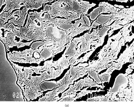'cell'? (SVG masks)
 Returning <instances> with one entry per match:
<instances>
[{"label":"cell","instance_id":"cell-1","mask_svg":"<svg viewBox=\"0 0 134 107\" xmlns=\"http://www.w3.org/2000/svg\"><path fill=\"white\" fill-rule=\"evenodd\" d=\"M17 74V84L28 101H33L43 94L40 84L46 81L55 79L61 75L60 70L54 67L44 71L40 75L33 76L23 69V66H19L9 61Z\"/></svg>","mask_w":134,"mask_h":107},{"label":"cell","instance_id":"cell-2","mask_svg":"<svg viewBox=\"0 0 134 107\" xmlns=\"http://www.w3.org/2000/svg\"><path fill=\"white\" fill-rule=\"evenodd\" d=\"M21 26H16L13 23L1 24L0 39L5 45L8 51L14 47L18 49L26 46H29L34 41L24 42V40L20 33Z\"/></svg>","mask_w":134,"mask_h":107},{"label":"cell","instance_id":"cell-3","mask_svg":"<svg viewBox=\"0 0 134 107\" xmlns=\"http://www.w3.org/2000/svg\"><path fill=\"white\" fill-rule=\"evenodd\" d=\"M129 40L126 38L122 36L120 31L116 34L109 37L107 44L98 53L99 59L104 57L109 60L115 61L122 47L125 45Z\"/></svg>","mask_w":134,"mask_h":107},{"label":"cell","instance_id":"cell-4","mask_svg":"<svg viewBox=\"0 0 134 107\" xmlns=\"http://www.w3.org/2000/svg\"><path fill=\"white\" fill-rule=\"evenodd\" d=\"M43 31L45 32L46 35V39L43 41L44 43L49 46L53 45H57L63 51L66 45L73 38L68 33L47 23Z\"/></svg>","mask_w":134,"mask_h":107},{"label":"cell","instance_id":"cell-5","mask_svg":"<svg viewBox=\"0 0 134 107\" xmlns=\"http://www.w3.org/2000/svg\"><path fill=\"white\" fill-rule=\"evenodd\" d=\"M74 21V20L72 18L65 19L56 18L53 19L51 22L47 23L49 24H53L55 25L59 29L66 32L70 35L80 26V25L87 26L82 15L80 19L75 20L74 23H72V21Z\"/></svg>","mask_w":134,"mask_h":107},{"label":"cell","instance_id":"cell-6","mask_svg":"<svg viewBox=\"0 0 134 107\" xmlns=\"http://www.w3.org/2000/svg\"><path fill=\"white\" fill-rule=\"evenodd\" d=\"M44 13L43 9L41 10L39 12L36 11L29 12L27 22L24 27L28 28V30L25 33H21L22 36H27L29 33L34 31L35 30H43L47 23L43 22L41 18L42 16Z\"/></svg>","mask_w":134,"mask_h":107},{"label":"cell","instance_id":"cell-7","mask_svg":"<svg viewBox=\"0 0 134 107\" xmlns=\"http://www.w3.org/2000/svg\"><path fill=\"white\" fill-rule=\"evenodd\" d=\"M90 87L91 88L93 87H97L102 89H104L105 86L97 84L93 81L92 79L87 76L83 79H81L77 82H75L74 85L71 84L68 90L63 93L61 97L59 98V100L61 99L65 95L70 94L73 93H76L77 92L81 91V90L84 87Z\"/></svg>","mask_w":134,"mask_h":107},{"label":"cell","instance_id":"cell-8","mask_svg":"<svg viewBox=\"0 0 134 107\" xmlns=\"http://www.w3.org/2000/svg\"><path fill=\"white\" fill-rule=\"evenodd\" d=\"M74 13L75 16L80 19L82 15H87L89 9L94 7L96 4L82 1H66Z\"/></svg>","mask_w":134,"mask_h":107},{"label":"cell","instance_id":"cell-9","mask_svg":"<svg viewBox=\"0 0 134 107\" xmlns=\"http://www.w3.org/2000/svg\"><path fill=\"white\" fill-rule=\"evenodd\" d=\"M127 76L125 74L120 73L116 77L113 87H110V92L112 94L111 101H119V98L117 96L118 93H123L124 90L129 85Z\"/></svg>","mask_w":134,"mask_h":107},{"label":"cell","instance_id":"cell-10","mask_svg":"<svg viewBox=\"0 0 134 107\" xmlns=\"http://www.w3.org/2000/svg\"><path fill=\"white\" fill-rule=\"evenodd\" d=\"M134 6L129 8H120L119 11L116 13H111L108 14H100V15L109 17L111 19L104 24L101 26H107L110 25L115 20H122L126 18H131L134 19Z\"/></svg>","mask_w":134,"mask_h":107},{"label":"cell","instance_id":"cell-11","mask_svg":"<svg viewBox=\"0 0 134 107\" xmlns=\"http://www.w3.org/2000/svg\"><path fill=\"white\" fill-rule=\"evenodd\" d=\"M30 9L24 7L21 10H17L11 14L8 23H13L18 26L23 27L28 12Z\"/></svg>","mask_w":134,"mask_h":107},{"label":"cell","instance_id":"cell-12","mask_svg":"<svg viewBox=\"0 0 134 107\" xmlns=\"http://www.w3.org/2000/svg\"><path fill=\"white\" fill-rule=\"evenodd\" d=\"M63 51L58 46L54 45L44 47L40 54V58L38 60V65L50 58H53L55 55Z\"/></svg>","mask_w":134,"mask_h":107},{"label":"cell","instance_id":"cell-13","mask_svg":"<svg viewBox=\"0 0 134 107\" xmlns=\"http://www.w3.org/2000/svg\"><path fill=\"white\" fill-rule=\"evenodd\" d=\"M134 41L130 46L127 44L126 48L122 53L121 54L119 58L115 62L123 66L124 64L128 62L134 63Z\"/></svg>","mask_w":134,"mask_h":107},{"label":"cell","instance_id":"cell-14","mask_svg":"<svg viewBox=\"0 0 134 107\" xmlns=\"http://www.w3.org/2000/svg\"><path fill=\"white\" fill-rule=\"evenodd\" d=\"M134 19L126 18L122 20H115V22L111 25L106 26L110 28L108 34L109 37L110 36L114 33V31L124 27L126 25L129 24Z\"/></svg>","mask_w":134,"mask_h":107},{"label":"cell","instance_id":"cell-15","mask_svg":"<svg viewBox=\"0 0 134 107\" xmlns=\"http://www.w3.org/2000/svg\"><path fill=\"white\" fill-rule=\"evenodd\" d=\"M54 1H25V6L24 7L28 8L29 9L33 10L34 9L37 10L41 8L43 4H44L48 3H51Z\"/></svg>","mask_w":134,"mask_h":107},{"label":"cell","instance_id":"cell-16","mask_svg":"<svg viewBox=\"0 0 134 107\" xmlns=\"http://www.w3.org/2000/svg\"><path fill=\"white\" fill-rule=\"evenodd\" d=\"M98 6L101 8V12L100 15L103 13H116L118 12L120 8H116L114 6L111 5L107 2H100L98 4Z\"/></svg>","mask_w":134,"mask_h":107},{"label":"cell","instance_id":"cell-17","mask_svg":"<svg viewBox=\"0 0 134 107\" xmlns=\"http://www.w3.org/2000/svg\"><path fill=\"white\" fill-rule=\"evenodd\" d=\"M90 88V87H87L86 88H84L82 90H81V92L79 93H77V95L76 97L74 98H68L61 99L59 100V101H74L77 99L81 98L83 96H85L86 94L88 95V94H92L93 92H98L100 91H105V90H102L100 89L98 90L97 88L95 90H87V89Z\"/></svg>","mask_w":134,"mask_h":107},{"label":"cell","instance_id":"cell-18","mask_svg":"<svg viewBox=\"0 0 134 107\" xmlns=\"http://www.w3.org/2000/svg\"><path fill=\"white\" fill-rule=\"evenodd\" d=\"M40 87L44 92L49 90H51L60 86L57 82L55 81H44L40 84Z\"/></svg>","mask_w":134,"mask_h":107},{"label":"cell","instance_id":"cell-19","mask_svg":"<svg viewBox=\"0 0 134 107\" xmlns=\"http://www.w3.org/2000/svg\"><path fill=\"white\" fill-rule=\"evenodd\" d=\"M111 19L110 18L99 15L92 23L90 29H97L99 26L102 25L107 23Z\"/></svg>","mask_w":134,"mask_h":107},{"label":"cell","instance_id":"cell-20","mask_svg":"<svg viewBox=\"0 0 134 107\" xmlns=\"http://www.w3.org/2000/svg\"><path fill=\"white\" fill-rule=\"evenodd\" d=\"M101 12V8L98 7L94 9L90 13L87 14L90 18L91 23L95 20L97 17L100 15V13Z\"/></svg>","mask_w":134,"mask_h":107},{"label":"cell","instance_id":"cell-21","mask_svg":"<svg viewBox=\"0 0 134 107\" xmlns=\"http://www.w3.org/2000/svg\"><path fill=\"white\" fill-rule=\"evenodd\" d=\"M123 93L124 95L126 101H133L134 98L132 95V90L129 87H127L123 90Z\"/></svg>","mask_w":134,"mask_h":107},{"label":"cell","instance_id":"cell-22","mask_svg":"<svg viewBox=\"0 0 134 107\" xmlns=\"http://www.w3.org/2000/svg\"><path fill=\"white\" fill-rule=\"evenodd\" d=\"M94 51L91 50L88 52L86 53L84 56L81 58L80 59H77L73 65L72 66H74L77 65L78 63L80 62L82 63L84 62H87L89 59V57L92 54V53L94 52Z\"/></svg>","mask_w":134,"mask_h":107},{"label":"cell","instance_id":"cell-23","mask_svg":"<svg viewBox=\"0 0 134 107\" xmlns=\"http://www.w3.org/2000/svg\"><path fill=\"white\" fill-rule=\"evenodd\" d=\"M110 29V28L105 26H103L99 28L98 35L100 39H105V37L108 35V31Z\"/></svg>","mask_w":134,"mask_h":107},{"label":"cell","instance_id":"cell-24","mask_svg":"<svg viewBox=\"0 0 134 107\" xmlns=\"http://www.w3.org/2000/svg\"><path fill=\"white\" fill-rule=\"evenodd\" d=\"M98 76L102 82L103 86H104V84L105 82H108V83H109L111 77V75L105 74L103 73L100 74H98Z\"/></svg>","mask_w":134,"mask_h":107},{"label":"cell","instance_id":"cell-25","mask_svg":"<svg viewBox=\"0 0 134 107\" xmlns=\"http://www.w3.org/2000/svg\"><path fill=\"white\" fill-rule=\"evenodd\" d=\"M98 74V73L96 71H93L90 73H88L87 76L93 78L94 80V81L97 84H102V82L99 78Z\"/></svg>","mask_w":134,"mask_h":107},{"label":"cell","instance_id":"cell-26","mask_svg":"<svg viewBox=\"0 0 134 107\" xmlns=\"http://www.w3.org/2000/svg\"><path fill=\"white\" fill-rule=\"evenodd\" d=\"M127 77L129 80L128 86L131 89L132 93H134V73L132 74H129Z\"/></svg>","mask_w":134,"mask_h":107},{"label":"cell","instance_id":"cell-27","mask_svg":"<svg viewBox=\"0 0 134 107\" xmlns=\"http://www.w3.org/2000/svg\"><path fill=\"white\" fill-rule=\"evenodd\" d=\"M41 18L43 22L46 23L51 22L54 19V18L51 16L48 13H44L42 16Z\"/></svg>","mask_w":134,"mask_h":107},{"label":"cell","instance_id":"cell-28","mask_svg":"<svg viewBox=\"0 0 134 107\" xmlns=\"http://www.w3.org/2000/svg\"><path fill=\"white\" fill-rule=\"evenodd\" d=\"M44 44L43 41H39L34 42L31 46V47L34 49L38 48L40 46L43 45Z\"/></svg>","mask_w":134,"mask_h":107},{"label":"cell","instance_id":"cell-29","mask_svg":"<svg viewBox=\"0 0 134 107\" xmlns=\"http://www.w3.org/2000/svg\"><path fill=\"white\" fill-rule=\"evenodd\" d=\"M94 101H104L105 99V96L103 95L99 96L98 95L97 96H94V97L89 98Z\"/></svg>","mask_w":134,"mask_h":107},{"label":"cell","instance_id":"cell-30","mask_svg":"<svg viewBox=\"0 0 134 107\" xmlns=\"http://www.w3.org/2000/svg\"><path fill=\"white\" fill-rule=\"evenodd\" d=\"M133 69H134V63H132L128 66V68L126 71V73L125 74V75L128 76L133 71Z\"/></svg>","mask_w":134,"mask_h":107},{"label":"cell","instance_id":"cell-31","mask_svg":"<svg viewBox=\"0 0 134 107\" xmlns=\"http://www.w3.org/2000/svg\"><path fill=\"white\" fill-rule=\"evenodd\" d=\"M83 17L86 26L88 27H90L91 25V23L89 18L87 15H83Z\"/></svg>","mask_w":134,"mask_h":107},{"label":"cell","instance_id":"cell-32","mask_svg":"<svg viewBox=\"0 0 134 107\" xmlns=\"http://www.w3.org/2000/svg\"><path fill=\"white\" fill-rule=\"evenodd\" d=\"M51 9V7L49 4H46L44 6V4H43V10L45 13H47L49 12Z\"/></svg>","mask_w":134,"mask_h":107},{"label":"cell","instance_id":"cell-33","mask_svg":"<svg viewBox=\"0 0 134 107\" xmlns=\"http://www.w3.org/2000/svg\"><path fill=\"white\" fill-rule=\"evenodd\" d=\"M28 30V28H25V27H22L21 28L20 30V33H25Z\"/></svg>","mask_w":134,"mask_h":107},{"label":"cell","instance_id":"cell-34","mask_svg":"<svg viewBox=\"0 0 134 107\" xmlns=\"http://www.w3.org/2000/svg\"><path fill=\"white\" fill-rule=\"evenodd\" d=\"M4 0H1L0 1V2H1V7H0V9H1L2 7V6L4 5Z\"/></svg>","mask_w":134,"mask_h":107},{"label":"cell","instance_id":"cell-35","mask_svg":"<svg viewBox=\"0 0 134 107\" xmlns=\"http://www.w3.org/2000/svg\"><path fill=\"white\" fill-rule=\"evenodd\" d=\"M116 2H120L121 3H127L129 1L128 0H125V1H116Z\"/></svg>","mask_w":134,"mask_h":107},{"label":"cell","instance_id":"cell-36","mask_svg":"<svg viewBox=\"0 0 134 107\" xmlns=\"http://www.w3.org/2000/svg\"><path fill=\"white\" fill-rule=\"evenodd\" d=\"M119 101H126L125 98H119Z\"/></svg>","mask_w":134,"mask_h":107}]
</instances>
